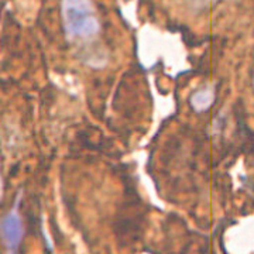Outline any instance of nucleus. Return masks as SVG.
Segmentation results:
<instances>
[{
	"label": "nucleus",
	"instance_id": "2",
	"mask_svg": "<svg viewBox=\"0 0 254 254\" xmlns=\"http://www.w3.org/2000/svg\"><path fill=\"white\" fill-rule=\"evenodd\" d=\"M0 235L9 250L16 252L23 239V222L17 210H11L0 222Z\"/></svg>",
	"mask_w": 254,
	"mask_h": 254
},
{
	"label": "nucleus",
	"instance_id": "1",
	"mask_svg": "<svg viewBox=\"0 0 254 254\" xmlns=\"http://www.w3.org/2000/svg\"><path fill=\"white\" fill-rule=\"evenodd\" d=\"M61 18L69 40L88 41L99 34V16L92 0H61Z\"/></svg>",
	"mask_w": 254,
	"mask_h": 254
},
{
	"label": "nucleus",
	"instance_id": "3",
	"mask_svg": "<svg viewBox=\"0 0 254 254\" xmlns=\"http://www.w3.org/2000/svg\"><path fill=\"white\" fill-rule=\"evenodd\" d=\"M213 102H215V92H213V89L210 86L198 89L196 92H193L190 98V106H192V109L195 110V112H198V113H203V112L210 109Z\"/></svg>",
	"mask_w": 254,
	"mask_h": 254
},
{
	"label": "nucleus",
	"instance_id": "5",
	"mask_svg": "<svg viewBox=\"0 0 254 254\" xmlns=\"http://www.w3.org/2000/svg\"><path fill=\"white\" fill-rule=\"evenodd\" d=\"M253 88H254V72H253Z\"/></svg>",
	"mask_w": 254,
	"mask_h": 254
},
{
	"label": "nucleus",
	"instance_id": "4",
	"mask_svg": "<svg viewBox=\"0 0 254 254\" xmlns=\"http://www.w3.org/2000/svg\"><path fill=\"white\" fill-rule=\"evenodd\" d=\"M0 198H1V177H0Z\"/></svg>",
	"mask_w": 254,
	"mask_h": 254
}]
</instances>
